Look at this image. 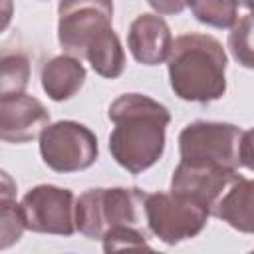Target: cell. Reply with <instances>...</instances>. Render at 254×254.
<instances>
[{"mask_svg":"<svg viewBox=\"0 0 254 254\" xmlns=\"http://www.w3.org/2000/svg\"><path fill=\"white\" fill-rule=\"evenodd\" d=\"M107 117L115 123L109 135V153L131 175L151 169L165 153L169 109L143 93H123L111 101Z\"/></svg>","mask_w":254,"mask_h":254,"instance_id":"1","label":"cell"},{"mask_svg":"<svg viewBox=\"0 0 254 254\" xmlns=\"http://www.w3.org/2000/svg\"><path fill=\"white\" fill-rule=\"evenodd\" d=\"M226 52L216 38L183 34L173 40L167 58L171 89L183 101H216L226 93Z\"/></svg>","mask_w":254,"mask_h":254,"instance_id":"2","label":"cell"},{"mask_svg":"<svg viewBox=\"0 0 254 254\" xmlns=\"http://www.w3.org/2000/svg\"><path fill=\"white\" fill-rule=\"evenodd\" d=\"M181 161L252 171V131L222 121H192L179 133Z\"/></svg>","mask_w":254,"mask_h":254,"instance_id":"3","label":"cell"},{"mask_svg":"<svg viewBox=\"0 0 254 254\" xmlns=\"http://www.w3.org/2000/svg\"><path fill=\"white\" fill-rule=\"evenodd\" d=\"M147 192L137 187L87 189L75 198V230L89 240L101 236L115 226H143Z\"/></svg>","mask_w":254,"mask_h":254,"instance_id":"4","label":"cell"},{"mask_svg":"<svg viewBox=\"0 0 254 254\" xmlns=\"http://www.w3.org/2000/svg\"><path fill=\"white\" fill-rule=\"evenodd\" d=\"M143 210L149 230L169 246L198 236L210 216L196 200L171 190L147 194Z\"/></svg>","mask_w":254,"mask_h":254,"instance_id":"5","label":"cell"},{"mask_svg":"<svg viewBox=\"0 0 254 254\" xmlns=\"http://www.w3.org/2000/svg\"><path fill=\"white\" fill-rule=\"evenodd\" d=\"M38 139L42 161L62 175L85 171L99 157L95 133L83 123L71 119L48 123Z\"/></svg>","mask_w":254,"mask_h":254,"instance_id":"6","label":"cell"},{"mask_svg":"<svg viewBox=\"0 0 254 254\" xmlns=\"http://www.w3.org/2000/svg\"><path fill=\"white\" fill-rule=\"evenodd\" d=\"M26 230L38 234L71 236L75 232V196L69 189L36 185L20 200Z\"/></svg>","mask_w":254,"mask_h":254,"instance_id":"7","label":"cell"},{"mask_svg":"<svg viewBox=\"0 0 254 254\" xmlns=\"http://www.w3.org/2000/svg\"><path fill=\"white\" fill-rule=\"evenodd\" d=\"M113 0H60L58 42L65 54L83 58L87 44L111 28Z\"/></svg>","mask_w":254,"mask_h":254,"instance_id":"8","label":"cell"},{"mask_svg":"<svg viewBox=\"0 0 254 254\" xmlns=\"http://www.w3.org/2000/svg\"><path fill=\"white\" fill-rule=\"evenodd\" d=\"M242 175L234 169L181 161L171 177V192L189 196L212 212L222 192Z\"/></svg>","mask_w":254,"mask_h":254,"instance_id":"9","label":"cell"},{"mask_svg":"<svg viewBox=\"0 0 254 254\" xmlns=\"http://www.w3.org/2000/svg\"><path fill=\"white\" fill-rule=\"evenodd\" d=\"M50 123V111L32 95H16L0 101V141L22 145L40 137L42 129Z\"/></svg>","mask_w":254,"mask_h":254,"instance_id":"10","label":"cell"},{"mask_svg":"<svg viewBox=\"0 0 254 254\" xmlns=\"http://www.w3.org/2000/svg\"><path fill=\"white\" fill-rule=\"evenodd\" d=\"M173 34L159 14H139L127 32V48L137 64L159 65L169 58Z\"/></svg>","mask_w":254,"mask_h":254,"instance_id":"11","label":"cell"},{"mask_svg":"<svg viewBox=\"0 0 254 254\" xmlns=\"http://www.w3.org/2000/svg\"><path fill=\"white\" fill-rule=\"evenodd\" d=\"M87 71L79 58L62 54L48 60L42 67V89L52 101H67L83 87Z\"/></svg>","mask_w":254,"mask_h":254,"instance_id":"12","label":"cell"},{"mask_svg":"<svg viewBox=\"0 0 254 254\" xmlns=\"http://www.w3.org/2000/svg\"><path fill=\"white\" fill-rule=\"evenodd\" d=\"M252 194L254 183L252 179L240 177L234 181L214 204L210 216H216L230 224L234 230L242 234H252L254 230V216H252Z\"/></svg>","mask_w":254,"mask_h":254,"instance_id":"13","label":"cell"},{"mask_svg":"<svg viewBox=\"0 0 254 254\" xmlns=\"http://www.w3.org/2000/svg\"><path fill=\"white\" fill-rule=\"evenodd\" d=\"M83 58L89 62L91 69L105 79H117L125 71V50L113 28L97 34L87 44Z\"/></svg>","mask_w":254,"mask_h":254,"instance_id":"14","label":"cell"},{"mask_svg":"<svg viewBox=\"0 0 254 254\" xmlns=\"http://www.w3.org/2000/svg\"><path fill=\"white\" fill-rule=\"evenodd\" d=\"M30 60L24 54H0V101L22 95L30 83Z\"/></svg>","mask_w":254,"mask_h":254,"instance_id":"15","label":"cell"},{"mask_svg":"<svg viewBox=\"0 0 254 254\" xmlns=\"http://www.w3.org/2000/svg\"><path fill=\"white\" fill-rule=\"evenodd\" d=\"M187 6L196 22L210 28L228 30L238 20V8L232 0H189Z\"/></svg>","mask_w":254,"mask_h":254,"instance_id":"16","label":"cell"},{"mask_svg":"<svg viewBox=\"0 0 254 254\" xmlns=\"http://www.w3.org/2000/svg\"><path fill=\"white\" fill-rule=\"evenodd\" d=\"M26 230L22 208L16 198H2L0 200V250H6L20 242Z\"/></svg>","mask_w":254,"mask_h":254,"instance_id":"17","label":"cell"},{"mask_svg":"<svg viewBox=\"0 0 254 254\" xmlns=\"http://www.w3.org/2000/svg\"><path fill=\"white\" fill-rule=\"evenodd\" d=\"M230 30L232 32L228 34V48L232 58L240 65L252 69V14H244L242 18H238Z\"/></svg>","mask_w":254,"mask_h":254,"instance_id":"18","label":"cell"},{"mask_svg":"<svg viewBox=\"0 0 254 254\" xmlns=\"http://www.w3.org/2000/svg\"><path fill=\"white\" fill-rule=\"evenodd\" d=\"M103 252H115L125 248H151L147 232L139 226H115L101 236Z\"/></svg>","mask_w":254,"mask_h":254,"instance_id":"19","label":"cell"},{"mask_svg":"<svg viewBox=\"0 0 254 254\" xmlns=\"http://www.w3.org/2000/svg\"><path fill=\"white\" fill-rule=\"evenodd\" d=\"M147 4L159 16H179L187 8L189 0H147Z\"/></svg>","mask_w":254,"mask_h":254,"instance_id":"20","label":"cell"},{"mask_svg":"<svg viewBox=\"0 0 254 254\" xmlns=\"http://www.w3.org/2000/svg\"><path fill=\"white\" fill-rule=\"evenodd\" d=\"M16 181L4 171L0 169V200L2 198H16Z\"/></svg>","mask_w":254,"mask_h":254,"instance_id":"21","label":"cell"},{"mask_svg":"<svg viewBox=\"0 0 254 254\" xmlns=\"http://www.w3.org/2000/svg\"><path fill=\"white\" fill-rule=\"evenodd\" d=\"M14 18V0H0V34L8 30Z\"/></svg>","mask_w":254,"mask_h":254,"instance_id":"22","label":"cell"},{"mask_svg":"<svg viewBox=\"0 0 254 254\" xmlns=\"http://www.w3.org/2000/svg\"><path fill=\"white\" fill-rule=\"evenodd\" d=\"M234 4H236V8H246V10H250V6H252V0H232Z\"/></svg>","mask_w":254,"mask_h":254,"instance_id":"23","label":"cell"}]
</instances>
